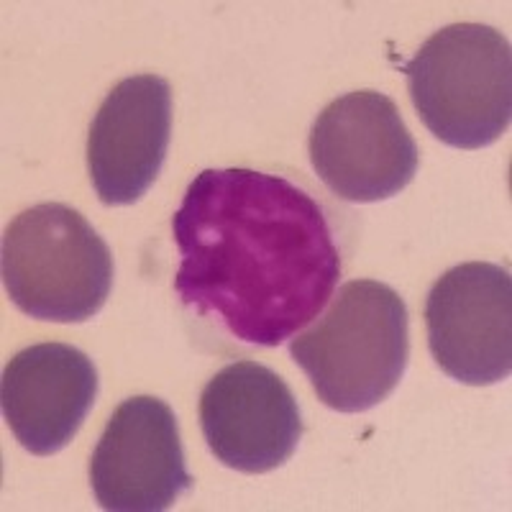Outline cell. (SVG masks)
Masks as SVG:
<instances>
[{
    "label": "cell",
    "instance_id": "277c9868",
    "mask_svg": "<svg viewBox=\"0 0 512 512\" xmlns=\"http://www.w3.org/2000/svg\"><path fill=\"white\" fill-rule=\"evenodd\" d=\"M3 285L31 318L82 323L111 295V249L70 205H34L6 228Z\"/></svg>",
    "mask_w": 512,
    "mask_h": 512
},
{
    "label": "cell",
    "instance_id": "7a4b0ae2",
    "mask_svg": "<svg viewBox=\"0 0 512 512\" xmlns=\"http://www.w3.org/2000/svg\"><path fill=\"white\" fill-rule=\"evenodd\" d=\"M408 308L392 287L346 282L290 354L315 392L338 413H364L392 395L408 367Z\"/></svg>",
    "mask_w": 512,
    "mask_h": 512
},
{
    "label": "cell",
    "instance_id": "6da1fadb",
    "mask_svg": "<svg viewBox=\"0 0 512 512\" xmlns=\"http://www.w3.org/2000/svg\"><path fill=\"white\" fill-rule=\"evenodd\" d=\"M182 303L244 344L277 346L328 305L341 277L313 195L256 169H203L172 216Z\"/></svg>",
    "mask_w": 512,
    "mask_h": 512
},
{
    "label": "cell",
    "instance_id": "ba28073f",
    "mask_svg": "<svg viewBox=\"0 0 512 512\" xmlns=\"http://www.w3.org/2000/svg\"><path fill=\"white\" fill-rule=\"evenodd\" d=\"M200 425L208 448L228 469L272 472L295 454L303 420L285 379L256 361H236L200 395Z\"/></svg>",
    "mask_w": 512,
    "mask_h": 512
},
{
    "label": "cell",
    "instance_id": "3957f363",
    "mask_svg": "<svg viewBox=\"0 0 512 512\" xmlns=\"http://www.w3.org/2000/svg\"><path fill=\"white\" fill-rule=\"evenodd\" d=\"M405 72L415 111L443 144L482 149L510 126L512 52L492 26L454 24L436 31Z\"/></svg>",
    "mask_w": 512,
    "mask_h": 512
},
{
    "label": "cell",
    "instance_id": "30bf717a",
    "mask_svg": "<svg viewBox=\"0 0 512 512\" xmlns=\"http://www.w3.org/2000/svg\"><path fill=\"white\" fill-rule=\"evenodd\" d=\"M95 397V364L75 346H29L3 369V415L29 454L52 456L62 451L93 410Z\"/></svg>",
    "mask_w": 512,
    "mask_h": 512
},
{
    "label": "cell",
    "instance_id": "5b68a950",
    "mask_svg": "<svg viewBox=\"0 0 512 512\" xmlns=\"http://www.w3.org/2000/svg\"><path fill=\"white\" fill-rule=\"evenodd\" d=\"M310 162L341 200L379 203L410 185L420 157L395 100L356 90L328 103L313 123Z\"/></svg>",
    "mask_w": 512,
    "mask_h": 512
},
{
    "label": "cell",
    "instance_id": "52a82bcc",
    "mask_svg": "<svg viewBox=\"0 0 512 512\" xmlns=\"http://www.w3.org/2000/svg\"><path fill=\"white\" fill-rule=\"evenodd\" d=\"M103 510L159 512L190 489L175 410L159 397H131L111 415L90 459Z\"/></svg>",
    "mask_w": 512,
    "mask_h": 512
},
{
    "label": "cell",
    "instance_id": "8992f818",
    "mask_svg": "<svg viewBox=\"0 0 512 512\" xmlns=\"http://www.w3.org/2000/svg\"><path fill=\"white\" fill-rule=\"evenodd\" d=\"M428 349L448 377L497 384L512 372V280L500 264L448 269L425 297Z\"/></svg>",
    "mask_w": 512,
    "mask_h": 512
},
{
    "label": "cell",
    "instance_id": "9c48e42d",
    "mask_svg": "<svg viewBox=\"0 0 512 512\" xmlns=\"http://www.w3.org/2000/svg\"><path fill=\"white\" fill-rule=\"evenodd\" d=\"M172 134V90L164 77H126L90 123L88 169L103 205H131L154 185Z\"/></svg>",
    "mask_w": 512,
    "mask_h": 512
}]
</instances>
